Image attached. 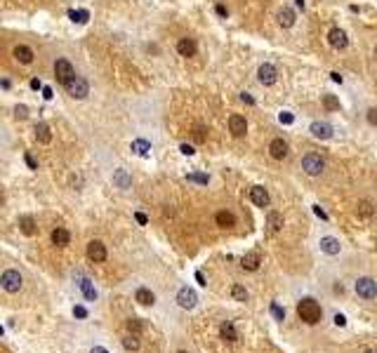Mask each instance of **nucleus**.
<instances>
[{
    "label": "nucleus",
    "mask_w": 377,
    "mask_h": 353,
    "mask_svg": "<svg viewBox=\"0 0 377 353\" xmlns=\"http://www.w3.org/2000/svg\"><path fill=\"white\" fill-rule=\"evenodd\" d=\"M215 222H217V226H222V228H231V226H236V217L231 212H226V210H222V212H217Z\"/></svg>",
    "instance_id": "20"
},
{
    "label": "nucleus",
    "mask_w": 377,
    "mask_h": 353,
    "mask_svg": "<svg viewBox=\"0 0 377 353\" xmlns=\"http://www.w3.org/2000/svg\"><path fill=\"white\" fill-rule=\"evenodd\" d=\"M330 78H333L335 83H342V75H340V73H330Z\"/></svg>",
    "instance_id": "54"
},
{
    "label": "nucleus",
    "mask_w": 377,
    "mask_h": 353,
    "mask_svg": "<svg viewBox=\"0 0 377 353\" xmlns=\"http://www.w3.org/2000/svg\"><path fill=\"white\" fill-rule=\"evenodd\" d=\"M219 334H222V339H226V342H236V339H238V332H236V327H234V322H231V321L222 322Z\"/></svg>",
    "instance_id": "21"
},
{
    "label": "nucleus",
    "mask_w": 377,
    "mask_h": 353,
    "mask_svg": "<svg viewBox=\"0 0 377 353\" xmlns=\"http://www.w3.org/2000/svg\"><path fill=\"white\" fill-rule=\"evenodd\" d=\"M297 316H300L307 325H316V322H321V318H323V311H321V306H318L316 301L307 297V299H302L300 304H297Z\"/></svg>",
    "instance_id": "1"
},
{
    "label": "nucleus",
    "mask_w": 377,
    "mask_h": 353,
    "mask_svg": "<svg viewBox=\"0 0 377 353\" xmlns=\"http://www.w3.org/2000/svg\"><path fill=\"white\" fill-rule=\"evenodd\" d=\"M311 134L316 139H330L333 137V128L328 123H311Z\"/></svg>",
    "instance_id": "14"
},
{
    "label": "nucleus",
    "mask_w": 377,
    "mask_h": 353,
    "mask_svg": "<svg viewBox=\"0 0 377 353\" xmlns=\"http://www.w3.org/2000/svg\"><path fill=\"white\" fill-rule=\"evenodd\" d=\"M196 139H198V141L205 139V134H203V129H201V128H196Z\"/></svg>",
    "instance_id": "50"
},
{
    "label": "nucleus",
    "mask_w": 377,
    "mask_h": 353,
    "mask_svg": "<svg viewBox=\"0 0 377 353\" xmlns=\"http://www.w3.org/2000/svg\"><path fill=\"white\" fill-rule=\"evenodd\" d=\"M358 214L361 217H373V205L368 203V200H361L358 203Z\"/></svg>",
    "instance_id": "34"
},
{
    "label": "nucleus",
    "mask_w": 377,
    "mask_h": 353,
    "mask_svg": "<svg viewBox=\"0 0 377 353\" xmlns=\"http://www.w3.org/2000/svg\"><path fill=\"white\" fill-rule=\"evenodd\" d=\"M240 266L245 268V271H257V268H259V255H257V252H250V255H245V257H243V261H240Z\"/></svg>",
    "instance_id": "28"
},
{
    "label": "nucleus",
    "mask_w": 377,
    "mask_h": 353,
    "mask_svg": "<svg viewBox=\"0 0 377 353\" xmlns=\"http://www.w3.org/2000/svg\"><path fill=\"white\" fill-rule=\"evenodd\" d=\"M321 250L325 255H340V240L333 235H325V238H321Z\"/></svg>",
    "instance_id": "16"
},
{
    "label": "nucleus",
    "mask_w": 377,
    "mask_h": 353,
    "mask_svg": "<svg viewBox=\"0 0 377 353\" xmlns=\"http://www.w3.org/2000/svg\"><path fill=\"white\" fill-rule=\"evenodd\" d=\"M229 129H231L234 137H243V134L248 132V123H245V118L234 113V116L229 118Z\"/></svg>",
    "instance_id": "10"
},
{
    "label": "nucleus",
    "mask_w": 377,
    "mask_h": 353,
    "mask_svg": "<svg viewBox=\"0 0 377 353\" xmlns=\"http://www.w3.org/2000/svg\"><path fill=\"white\" fill-rule=\"evenodd\" d=\"M271 311H274V316H276L278 321H283V318H285V311L280 309L278 304H271Z\"/></svg>",
    "instance_id": "37"
},
{
    "label": "nucleus",
    "mask_w": 377,
    "mask_h": 353,
    "mask_svg": "<svg viewBox=\"0 0 377 353\" xmlns=\"http://www.w3.org/2000/svg\"><path fill=\"white\" fill-rule=\"evenodd\" d=\"M179 151H182L184 156H194V153H196L194 146H189V144H182V146H179Z\"/></svg>",
    "instance_id": "43"
},
{
    "label": "nucleus",
    "mask_w": 377,
    "mask_h": 353,
    "mask_svg": "<svg viewBox=\"0 0 377 353\" xmlns=\"http://www.w3.org/2000/svg\"><path fill=\"white\" fill-rule=\"evenodd\" d=\"M177 304H179L182 309H194L196 304H198V294H196L191 288H182L177 292Z\"/></svg>",
    "instance_id": "8"
},
{
    "label": "nucleus",
    "mask_w": 377,
    "mask_h": 353,
    "mask_svg": "<svg viewBox=\"0 0 377 353\" xmlns=\"http://www.w3.org/2000/svg\"><path fill=\"white\" fill-rule=\"evenodd\" d=\"M69 240H71V233L66 231V228H62V226H57L52 231V243L57 247H64V245H69Z\"/></svg>",
    "instance_id": "19"
},
{
    "label": "nucleus",
    "mask_w": 377,
    "mask_h": 353,
    "mask_svg": "<svg viewBox=\"0 0 377 353\" xmlns=\"http://www.w3.org/2000/svg\"><path fill=\"white\" fill-rule=\"evenodd\" d=\"M295 5H297L300 10H304V0H295Z\"/></svg>",
    "instance_id": "55"
},
{
    "label": "nucleus",
    "mask_w": 377,
    "mask_h": 353,
    "mask_svg": "<svg viewBox=\"0 0 377 353\" xmlns=\"http://www.w3.org/2000/svg\"><path fill=\"white\" fill-rule=\"evenodd\" d=\"M240 101H243V104H250V106L255 104V99H252V96H250V95H245V92L240 95Z\"/></svg>",
    "instance_id": "45"
},
{
    "label": "nucleus",
    "mask_w": 377,
    "mask_h": 353,
    "mask_svg": "<svg viewBox=\"0 0 377 353\" xmlns=\"http://www.w3.org/2000/svg\"><path fill=\"white\" fill-rule=\"evenodd\" d=\"M302 170L307 172L309 177H318L325 170V160L321 156H316V153H309V156L302 158Z\"/></svg>",
    "instance_id": "2"
},
{
    "label": "nucleus",
    "mask_w": 377,
    "mask_h": 353,
    "mask_svg": "<svg viewBox=\"0 0 377 353\" xmlns=\"http://www.w3.org/2000/svg\"><path fill=\"white\" fill-rule=\"evenodd\" d=\"M0 283H2V289H5V292H19L24 280H22V276H19V271H5L2 278H0Z\"/></svg>",
    "instance_id": "5"
},
{
    "label": "nucleus",
    "mask_w": 377,
    "mask_h": 353,
    "mask_svg": "<svg viewBox=\"0 0 377 353\" xmlns=\"http://www.w3.org/2000/svg\"><path fill=\"white\" fill-rule=\"evenodd\" d=\"M43 96L45 99H52V90L50 87H43Z\"/></svg>",
    "instance_id": "51"
},
{
    "label": "nucleus",
    "mask_w": 377,
    "mask_h": 353,
    "mask_svg": "<svg viewBox=\"0 0 377 353\" xmlns=\"http://www.w3.org/2000/svg\"><path fill=\"white\" fill-rule=\"evenodd\" d=\"M356 294L363 299H375L377 297V283L373 278H358L356 280Z\"/></svg>",
    "instance_id": "4"
},
{
    "label": "nucleus",
    "mask_w": 377,
    "mask_h": 353,
    "mask_svg": "<svg viewBox=\"0 0 377 353\" xmlns=\"http://www.w3.org/2000/svg\"><path fill=\"white\" fill-rule=\"evenodd\" d=\"M328 43L333 45L335 50H344L346 45H349V38H346V33L342 29H330L328 33Z\"/></svg>",
    "instance_id": "9"
},
{
    "label": "nucleus",
    "mask_w": 377,
    "mask_h": 353,
    "mask_svg": "<svg viewBox=\"0 0 377 353\" xmlns=\"http://www.w3.org/2000/svg\"><path fill=\"white\" fill-rule=\"evenodd\" d=\"M87 257L92 259V261H104V259H106V247H104V243L92 240V243L87 245Z\"/></svg>",
    "instance_id": "12"
},
{
    "label": "nucleus",
    "mask_w": 377,
    "mask_h": 353,
    "mask_svg": "<svg viewBox=\"0 0 377 353\" xmlns=\"http://www.w3.org/2000/svg\"><path fill=\"white\" fill-rule=\"evenodd\" d=\"M26 165H29L31 170H38V162H35V158H33L31 153H26Z\"/></svg>",
    "instance_id": "41"
},
{
    "label": "nucleus",
    "mask_w": 377,
    "mask_h": 353,
    "mask_svg": "<svg viewBox=\"0 0 377 353\" xmlns=\"http://www.w3.org/2000/svg\"><path fill=\"white\" fill-rule=\"evenodd\" d=\"M368 123H370V125H377V111H375V108H370V111H368Z\"/></svg>",
    "instance_id": "42"
},
{
    "label": "nucleus",
    "mask_w": 377,
    "mask_h": 353,
    "mask_svg": "<svg viewBox=\"0 0 377 353\" xmlns=\"http://www.w3.org/2000/svg\"><path fill=\"white\" fill-rule=\"evenodd\" d=\"M78 288H80V292L85 294L87 301H95V299H97V289L92 288V280H90V278H80V280H78Z\"/></svg>",
    "instance_id": "17"
},
{
    "label": "nucleus",
    "mask_w": 377,
    "mask_h": 353,
    "mask_svg": "<svg viewBox=\"0 0 377 353\" xmlns=\"http://www.w3.org/2000/svg\"><path fill=\"white\" fill-rule=\"evenodd\" d=\"M73 316H75V318H87V309H85V306H75Z\"/></svg>",
    "instance_id": "38"
},
{
    "label": "nucleus",
    "mask_w": 377,
    "mask_h": 353,
    "mask_svg": "<svg viewBox=\"0 0 377 353\" xmlns=\"http://www.w3.org/2000/svg\"><path fill=\"white\" fill-rule=\"evenodd\" d=\"M217 14H219V17H226L229 12H226V7H224V5H217Z\"/></svg>",
    "instance_id": "48"
},
{
    "label": "nucleus",
    "mask_w": 377,
    "mask_h": 353,
    "mask_svg": "<svg viewBox=\"0 0 377 353\" xmlns=\"http://www.w3.org/2000/svg\"><path fill=\"white\" fill-rule=\"evenodd\" d=\"M323 106L328 111H340V99L335 95H323Z\"/></svg>",
    "instance_id": "31"
},
{
    "label": "nucleus",
    "mask_w": 377,
    "mask_h": 353,
    "mask_svg": "<svg viewBox=\"0 0 377 353\" xmlns=\"http://www.w3.org/2000/svg\"><path fill=\"white\" fill-rule=\"evenodd\" d=\"M196 50H198V47H196V43L191 38H182V40L177 43V52L182 54V57H194Z\"/></svg>",
    "instance_id": "18"
},
{
    "label": "nucleus",
    "mask_w": 377,
    "mask_h": 353,
    "mask_svg": "<svg viewBox=\"0 0 377 353\" xmlns=\"http://www.w3.org/2000/svg\"><path fill=\"white\" fill-rule=\"evenodd\" d=\"M113 184H116L118 189H130V184H132V177H130L125 170H116V172H113Z\"/></svg>",
    "instance_id": "24"
},
{
    "label": "nucleus",
    "mask_w": 377,
    "mask_h": 353,
    "mask_svg": "<svg viewBox=\"0 0 377 353\" xmlns=\"http://www.w3.org/2000/svg\"><path fill=\"white\" fill-rule=\"evenodd\" d=\"M69 17H71L75 24H87V19H90V12H87V10H69Z\"/></svg>",
    "instance_id": "30"
},
{
    "label": "nucleus",
    "mask_w": 377,
    "mask_h": 353,
    "mask_svg": "<svg viewBox=\"0 0 377 353\" xmlns=\"http://www.w3.org/2000/svg\"><path fill=\"white\" fill-rule=\"evenodd\" d=\"M231 294H234V299L236 301H248V289L240 288V285H234V288H231Z\"/></svg>",
    "instance_id": "33"
},
{
    "label": "nucleus",
    "mask_w": 377,
    "mask_h": 353,
    "mask_svg": "<svg viewBox=\"0 0 377 353\" xmlns=\"http://www.w3.org/2000/svg\"><path fill=\"white\" fill-rule=\"evenodd\" d=\"M335 325H337V327H344V325H346V318L342 316V313H337V316H335Z\"/></svg>",
    "instance_id": "44"
},
{
    "label": "nucleus",
    "mask_w": 377,
    "mask_h": 353,
    "mask_svg": "<svg viewBox=\"0 0 377 353\" xmlns=\"http://www.w3.org/2000/svg\"><path fill=\"white\" fill-rule=\"evenodd\" d=\"M31 87H33V90H40V87H43V83H40L38 78H33V80H31Z\"/></svg>",
    "instance_id": "49"
},
{
    "label": "nucleus",
    "mask_w": 377,
    "mask_h": 353,
    "mask_svg": "<svg viewBox=\"0 0 377 353\" xmlns=\"http://www.w3.org/2000/svg\"><path fill=\"white\" fill-rule=\"evenodd\" d=\"M375 57H377V47H375Z\"/></svg>",
    "instance_id": "57"
},
{
    "label": "nucleus",
    "mask_w": 377,
    "mask_h": 353,
    "mask_svg": "<svg viewBox=\"0 0 377 353\" xmlns=\"http://www.w3.org/2000/svg\"><path fill=\"white\" fill-rule=\"evenodd\" d=\"M90 353H108V351H106V349H104V346H95V349H92V351H90Z\"/></svg>",
    "instance_id": "53"
},
{
    "label": "nucleus",
    "mask_w": 377,
    "mask_h": 353,
    "mask_svg": "<svg viewBox=\"0 0 377 353\" xmlns=\"http://www.w3.org/2000/svg\"><path fill=\"white\" fill-rule=\"evenodd\" d=\"M12 54H14V59H17L19 64H31L33 62V50L31 47H26V45H17Z\"/></svg>",
    "instance_id": "15"
},
{
    "label": "nucleus",
    "mask_w": 377,
    "mask_h": 353,
    "mask_svg": "<svg viewBox=\"0 0 377 353\" xmlns=\"http://www.w3.org/2000/svg\"><path fill=\"white\" fill-rule=\"evenodd\" d=\"M14 116H17V118H26V116H29V108H26V106H17V108H14Z\"/></svg>",
    "instance_id": "39"
},
{
    "label": "nucleus",
    "mask_w": 377,
    "mask_h": 353,
    "mask_svg": "<svg viewBox=\"0 0 377 353\" xmlns=\"http://www.w3.org/2000/svg\"><path fill=\"white\" fill-rule=\"evenodd\" d=\"M179 353H186V351H179Z\"/></svg>",
    "instance_id": "58"
},
{
    "label": "nucleus",
    "mask_w": 377,
    "mask_h": 353,
    "mask_svg": "<svg viewBox=\"0 0 377 353\" xmlns=\"http://www.w3.org/2000/svg\"><path fill=\"white\" fill-rule=\"evenodd\" d=\"M19 228H22L26 235H33V233H35V222H33V217H29V214L19 217Z\"/></svg>",
    "instance_id": "29"
},
{
    "label": "nucleus",
    "mask_w": 377,
    "mask_h": 353,
    "mask_svg": "<svg viewBox=\"0 0 377 353\" xmlns=\"http://www.w3.org/2000/svg\"><path fill=\"white\" fill-rule=\"evenodd\" d=\"M257 80L262 83V85H274V83L278 80V71H276V66L262 64L257 68Z\"/></svg>",
    "instance_id": "7"
},
{
    "label": "nucleus",
    "mask_w": 377,
    "mask_h": 353,
    "mask_svg": "<svg viewBox=\"0 0 377 353\" xmlns=\"http://www.w3.org/2000/svg\"><path fill=\"white\" fill-rule=\"evenodd\" d=\"M267 226H269L271 233H278L280 228H283V217L278 212H269L267 214Z\"/></svg>",
    "instance_id": "25"
},
{
    "label": "nucleus",
    "mask_w": 377,
    "mask_h": 353,
    "mask_svg": "<svg viewBox=\"0 0 377 353\" xmlns=\"http://www.w3.org/2000/svg\"><path fill=\"white\" fill-rule=\"evenodd\" d=\"M123 346H125V351H137L139 349V339H137V334H130L123 339Z\"/></svg>",
    "instance_id": "32"
},
{
    "label": "nucleus",
    "mask_w": 377,
    "mask_h": 353,
    "mask_svg": "<svg viewBox=\"0 0 377 353\" xmlns=\"http://www.w3.org/2000/svg\"><path fill=\"white\" fill-rule=\"evenodd\" d=\"M366 353H377V351H373V349H368V351Z\"/></svg>",
    "instance_id": "56"
},
{
    "label": "nucleus",
    "mask_w": 377,
    "mask_h": 353,
    "mask_svg": "<svg viewBox=\"0 0 377 353\" xmlns=\"http://www.w3.org/2000/svg\"><path fill=\"white\" fill-rule=\"evenodd\" d=\"M66 90H69V95L75 96V99H85L87 92H90V85H87L85 78H80V75H75L73 80L66 85Z\"/></svg>",
    "instance_id": "6"
},
{
    "label": "nucleus",
    "mask_w": 377,
    "mask_h": 353,
    "mask_svg": "<svg viewBox=\"0 0 377 353\" xmlns=\"http://www.w3.org/2000/svg\"><path fill=\"white\" fill-rule=\"evenodd\" d=\"M313 212L318 214V217H321V219H328V214H325L323 210H321V205H313Z\"/></svg>",
    "instance_id": "46"
},
{
    "label": "nucleus",
    "mask_w": 377,
    "mask_h": 353,
    "mask_svg": "<svg viewBox=\"0 0 377 353\" xmlns=\"http://www.w3.org/2000/svg\"><path fill=\"white\" fill-rule=\"evenodd\" d=\"M186 179L189 182H196V184H207V174H201V172H191V174H186Z\"/></svg>",
    "instance_id": "35"
},
{
    "label": "nucleus",
    "mask_w": 377,
    "mask_h": 353,
    "mask_svg": "<svg viewBox=\"0 0 377 353\" xmlns=\"http://www.w3.org/2000/svg\"><path fill=\"white\" fill-rule=\"evenodd\" d=\"M135 299L139 301L141 306H151V304L156 301V297H153V292H151L149 288H139L137 292H135Z\"/></svg>",
    "instance_id": "22"
},
{
    "label": "nucleus",
    "mask_w": 377,
    "mask_h": 353,
    "mask_svg": "<svg viewBox=\"0 0 377 353\" xmlns=\"http://www.w3.org/2000/svg\"><path fill=\"white\" fill-rule=\"evenodd\" d=\"M250 200L257 207H269V191L264 186H252L250 189Z\"/></svg>",
    "instance_id": "11"
},
{
    "label": "nucleus",
    "mask_w": 377,
    "mask_h": 353,
    "mask_svg": "<svg viewBox=\"0 0 377 353\" xmlns=\"http://www.w3.org/2000/svg\"><path fill=\"white\" fill-rule=\"evenodd\" d=\"M35 139L40 141V144H50L52 141V132H50V128L45 123H38L35 125Z\"/></svg>",
    "instance_id": "26"
},
{
    "label": "nucleus",
    "mask_w": 377,
    "mask_h": 353,
    "mask_svg": "<svg viewBox=\"0 0 377 353\" xmlns=\"http://www.w3.org/2000/svg\"><path fill=\"white\" fill-rule=\"evenodd\" d=\"M292 120H295V116H292V113H280V123H283V125H290Z\"/></svg>",
    "instance_id": "40"
},
{
    "label": "nucleus",
    "mask_w": 377,
    "mask_h": 353,
    "mask_svg": "<svg viewBox=\"0 0 377 353\" xmlns=\"http://www.w3.org/2000/svg\"><path fill=\"white\" fill-rule=\"evenodd\" d=\"M278 24L283 26V29H290V26H295V12H292L290 7H283V10L278 12Z\"/></svg>",
    "instance_id": "23"
},
{
    "label": "nucleus",
    "mask_w": 377,
    "mask_h": 353,
    "mask_svg": "<svg viewBox=\"0 0 377 353\" xmlns=\"http://www.w3.org/2000/svg\"><path fill=\"white\" fill-rule=\"evenodd\" d=\"M54 75H57V80L66 87L75 78V71H73V66L69 64L66 59H57V62H54Z\"/></svg>",
    "instance_id": "3"
},
{
    "label": "nucleus",
    "mask_w": 377,
    "mask_h": 353,
    "mask_svg": "<svg viewBox=\"0 0 377 353\" xmlns=\"http://www.w3.org/2000/svg\"><path fill=\"white\" fill-rule=\"evenodd\" d=\"M269 153L276 158V160H283V158L288 156V144H285L283 139H274L269 144Z\"/></svg>",
    "instance_id": "13"
},
{
    "label": "nucleus",
    "mask_w": 377,
    "mask_h": 353,
    "mask_svg": "<svg viewBox=\"0 0 377 353\" xmlns=\"http://www.w3.org/2000/svg\"><path fill=\"white\" fill-rule=\"evenodd\" d=\"M135 217H137V222H139V224H146V222H149V219H146V214H141V212H137Z\"/></svg>",
    "instance_id": "47"
},
{
    "label": "nucleus",
    "mask_w": 377,
    "mask_h": 353,
    "mask_svg": "<svg viewBox=\"0 0 377 353\" xmlns=\"http://www.w3.org/2000/svg\"><path fill=\"white\" fill-rule=\"evenodd\" d=\"M196 280H198V283H201V285H207V283H205V276H203V273H201V271H198V273H196Z\"/></svg>",
    "instance_id": "52"
},
{
    "label": "nucleus",
    "mask_w": 377,
    "mask_h": 353,
    "mask_svg": "<svg viewBox=\"0 0 377 353\" xmlns=\"http://www.w3.org/2000/svg\"><path fill=\"white\" fill-rule=\"evenodd\" d=\"M128 330L132 332V334H139V332H141V322L137 321V318H132V321H128Z\"/></svg>",
    "instance_id": "36"
},
{
    "label": "nucleus",
    "mask_w": 377,
    "mask_h": 353,
    "mask_svg": "<svg viewBox=\"0 0 377 353\" xmlns=\"http://www.w3.org/2000/svg\"><path fill=\"white\" fill-rule=\"evenodd\" d=\"M130 149H132V153H137V156H141V158H146L149 151H151V144L146 139H135Z\"/></svg>",
    "instance_id": "27"
}]
</instances>
